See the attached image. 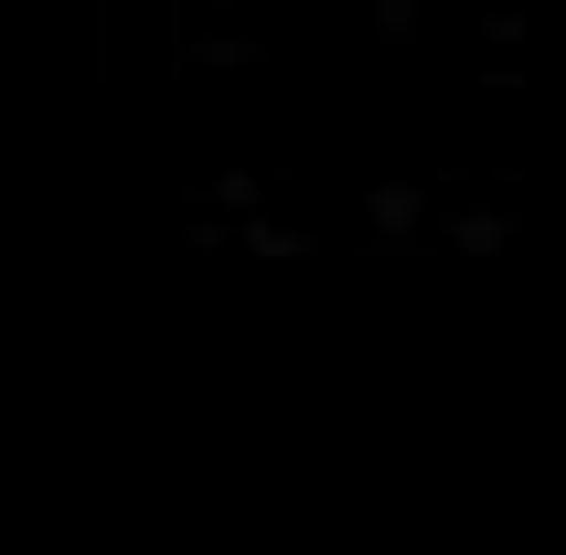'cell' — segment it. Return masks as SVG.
Segmentation results:
<instances>
[]
</instances>
